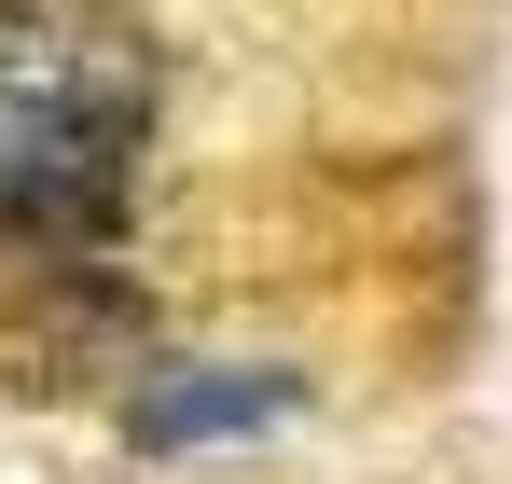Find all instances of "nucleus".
Returning a JSON list of instances; mask_svg holds the SVG:
<instances>
[{"mask_svg":"<svg viewBox=\"0 0 512 484\" xmlns=\"http://www.w3.org/2000/svg\"><path fill=\"white\" fill-rule=\"evenodd\" d=\"M139 360V291L84 263V249H42V277H28V305L0 319V374L14 388H97V374H125Z\"/></svg>","mask_w":512,"mask_h":484,"instance_id":"f257e3e1","label":"nucleus"},{"mask_svg":"<svg viewBox=\"0 0 512 484\" xmlns=\"http://www.w3.org/2000/svg\"><path fill=\"white\" fill-rule=\"evenodd\" d=\"M305 402V374H194V360H153V374H125V443H236V429H277V415Z\"/></svg>","mask_w":512,"mask_h":484,"instance_id":"f03ea898","label":"nucleus"}]
</instances>
